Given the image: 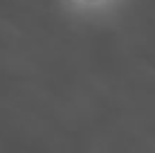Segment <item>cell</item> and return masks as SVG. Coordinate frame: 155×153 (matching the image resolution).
<instances>
[{
	"label": "cell",
	"instance_id": "obj_1",
	"mask_svg": "<svg viewBox=\"0 0 155 153\" xmlns=\"http://www.w3.org/2000/svg\"><path fill=\"white\" fill-rule=\"evenodd\" d=\"M81 2H99V0H81Z\"/></svg>",
	"mask_w": 155,
	"mask_h": 153
}]
</instances>
